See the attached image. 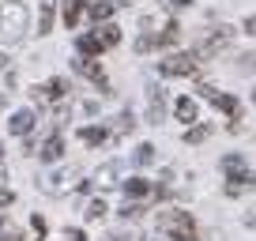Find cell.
<instances>
[{
	"label": "cell",
	"instance_id": "cell-6",
	"mask_svg": "<svg viewBox=\"0 0 256 241\" xmlns=\"http://www.w3.org/2000/svg\"><path fill=\"white\" fill-rule=\"evenodd\" d=\"M196 90H200V98H208L215 110H222L230 120H238V117H241V102H238L234 94H222V90H215L211 83H196Z\"/></svg>",
	"mask_w": 256,
	"mask_h": 241
},
{
	"label": "cell",
	"instance_id": "cell-11",
	"mask_svg": "<svg viewBox=\"0 0 256 241\" xmlns=\"http://www.w3.org/2000/svg\"><path fill=\"white\" fill-rule=\"evenodd\" d=\"M162 113H166V94H162V87H151V90H147V120L158 124Z\"/></svg>",
	"mask_w": 256,
	"mask_h": 241
},
{
	"label": "cell",
	"instance_id": "cell-15",
	"mask_svg": "<svg viewBox=\"0 0 256 241\" xmlns=\"http://www.w3.org/2000/svg\"><path fill=\"white\" fill-rule=\"evenodd\" d=\"M76 49H80V56H98L106 46H102V38H98V34H80Z\"/></svg>",
	"mask_w": 256,
	"mask_h": 241
},
{
	"label": "cell",
	"instance_id": "cell-28",
	"mask_svg": "<svg viewBox=\"0 0 256 241\" xmlns=\"http://www.w3.org/2000/svg\"><path fill=\"white\" fill-rule=\"evenodd\" d=\"M30 226H34V234H38V241L46 238V218H42V215H34V218H30Z\"/></svg>",
	"mask_w": 256,
	"mask_h": 241
},
{
	"label": "cell",
	"instance_id": "cell-25",
	"mask_svg": "<svg viewBox=\"0 0 256 241\" xmlns=\"http://www.w3.org/2000/svg\"><path fill=\"white\" fill-rule=\"evenodd\" d=\"M154 162V147L151 144H140L136 147V166H151Z\"/></svg>",
	"mask_w": 256,
	"mask_h": 241
},
{
	"label": "cell",
	"instance_id": "cell-19",
	"mask_svg": "<svg viewBox=\"0 0 256 241\" xmlns=\"http://www.w3.org/2000/svg\"><path fill=\"white\" fill-rule=\"evenodd\" d=\"M80 140H83V144H90V147H102L106 140H110V132H106V128H83Z\"/></svg>",
	"mask_w": 256,
	"mask_h": 241
},
{
	"label": "cell",
	"instance_id": "cell-17",
	"mask_svg": "<svg viewBox=\"0 0 256 241\" xmlns=\"http://www.w3.org/2000/svg\"><path fill=\"white\" fill-rule=\"evenodd\" d=\"M174 113H177V120L192 124V120H196V102H192V98H177V102H174Z\"/></svg>",
	"mask_w": 256,
	"mask_h": 241
},
{
	"label": "cell",
	"instance_id": "cell-36",
	"mask_svg": "<svg viewBox=\"0 0 256 241\" xmlns=\"http://www.w3.org/2000/svg\"><path fill=\"white\" fill-rule=\"evenodd\" d=\"M252 98H256V90H252Z\"/></svg>",
	"mask_w": 256,
	"mask_h": 241
},
{
	"label": "cell",
	"instance_id": "cell-20",
	"mask_svg": "<svg viewBox=\"0 0 256 241\" xmlns=\"http://www.w3.org/2000/svg\"><path fill=\"white\" fill-rule=\"evenodd\" d=\"M53 26V0H42V16H38V34H49Z\"/></svg>",
	"mask_w": 256,
	"mask_h": 241
},
{
	"label": "cell",
	"instance_id": "cell-7",
	"mask_svg": "<svg viewBox=\"0 0 256 241\" xmlns=\"http://www.w3.org/2000/svg\"><path fill=\"white\" fill-rule=\"evenodd\" d=\"M76 177H80V170H53V174L42 177V192L46 196H64L76 188Z\"/></svg>",
	"mask_w": 256,
	"mask_h": 241
},
{
	"label": "cell",
	"instance_id": "cell-16",
	"mask_svg": "<svg viewBox=\"0 0 256 241\" xmlns=\"http://www.w3.org/2000/svg\"><path fill=\"white\" fill-rule=\"evenodd\" d=\"M94 34L102 38L106 49H113V46L120 42V26H117V23H94Z\"/></svg>",
	"mask_w": 256,
	"mask_h": 241
},
{
	"label": "cell",
	"instance_id": "cell-10",
	"mask_svg": "<svg viewBox=\"0 0 256 241\" xmlns=\"http://www.w3.org/2000/svg\"><path fill=\"white\" fill-rule=\"evenodd\" d=\"M68 80H60V76H56V80H49V83H42V87H34V98H46V102H60L64 94H68Z\"/></svg>",
	"mask_w": 256,
	"mask_h": 241
},
{
	"label": "cell",
	"instance_id": "cell-31",
	"mask_svg": "<svg viewBox=\"0 0 256 241\" xmlns=\"http://www.w3.org/2000/svg\"><path fill=\"white\" fill-rule=\"evenodd\" d=\"M0 241H23V238H19L16 230H8V234H0Z\"/></svg>",
	"mask_w": 256,
	"mask_h": 241
},
{
	"label": "cell",
	"instance_id": "cell-26",
	"mask_svg": "<svg viewBox=\"0 0 256 241\" xmlns=\"http://www.w3.org/2000/svg\"><path fill=\"white\" fill-rule=\"evenodd\" d=\"M120 215H124V218H140V215H144V204H136V200L128 204L124 200V211H120Z\"/></svg>",
	"mask_w": 256,
	"mask_h": 241
},
{
	"label": "cell",
	"instance_id": "cell-34",
	"mask_svg": "<svg viewBox=\"0 0 256 241\" xmlns=\"http://www.w3.org/2000/svg\"><path fill=\"white\" fill-rule=\"evenodd\" d=\"M0 181H4V166H0Z\"/></svg>",
	"mask_w": 256,
	"mask_h": 241
},
{
	"label": "cell",
	"instance_id": "cell-27",
	"mask_svg": "<svg viewBox=\"0 0 256 241\" xmlns=\"http://www.w3.org/2000/svg\"><path fill=\"white\" fill-rule=\"evenodd\" d=\"M60 241H87V238H83L80 226H72V230H64V234H60Z\"/></svg>",
	"mask_w": 256,
	"mask_h": 241
},
{
	"label": "cell",
	"instance_id": "cell-13",
	"mask_svg": "<svg viewBox=\"0 0 256 241\" xmlns=\"http://www.w3.org/2000/svg\"><path fill=\"white\" fill-rule=\"evenodd\" d=\"M30 128H34V113H30V110H19V113H12V120H8V132H16V136H26Z\"/></svg>",
	"mask_w": 256,
	"mask_h": 241
},
{
	"label": "cell",
	"instance_id": "cell-18",
	"mask_svg": "<svg viewBox=\"0 0 256 241\" xmlns=\"http://www.w3.org/2000/svg\"><path fill=\"white\" fill-rule=\"evenodd\" d=\"M83 4H87V0H64V26H68V30H72V26L80 23Z\"/></svg>",
	"mask_w": 256,
	"mask_h": 241
},
{
	"label": "cell",
	"instance_id": "cell-9",
	"mask_svg": "<svg viewBox=\"0 0 256 241\" xmlns=\"http://www.w3.org/2000/svg\"><path fill=\"white\" fill-rule=\"evenodd\" d=\"M76 72H80V76H87V80L94 83V87L102 90V94H110V80H106L102 64H94L90 56H80V60H76Z\"/></svg>",
	"mask_w": 256,
	"mask_h": 241
},
{
	"label": "cell",
	"instance_id": "cell-14",
	"mask_svg": "<svg viewBox=\"0 0 256 241\" xmlns=\"http://www.w3.org/2000/svg\"><path fill=\"white\" fill-rule=\"evenodd\" d=\"M144 196H151V181L147 177H132L124 185V200H144Z\"/></svg>",
	"mask_w": 256,
	"mask_h": 241
},
{
	"label": "cell",
	"instance_id": "cell-23",
	"mask_svg": "<svg viewBox=\"0 0 256 241\" xmlns=\"http://www.w3.org/2000/svg\"><path fill=\"white\" fill-rule=\"evenodd\" d=\"M106 211H110V208H106L102 200H90V204H87V211H83V215H87L90 222H102V218H106Z\"/></svg>",
	"mask_w": 256,
	"mask_h": 241
},
{
	"label": "cell",
	"instance_id": "cell-3",
	"mask_svg": "<svg viewBox=\"0 0 256 241\" xmlns=\"http://www.w3.org/2000/svg\"><path fill=\"white\" fill-rule=\"evenodd\" d=\"M158 72L174 80H192L200 72V53H170L166 60H158Z\"/></svg>",
	"mask_w": 256,
	"mask_h": 241
},
{
	"label": "cell",
	"instance_id": "cell-22",
	"mask_svg": "<svg viewBox=\"0 0 256 241\" xmlns=\"http://www.w3.org/2000/svg\"><path fill=\"white\" fill-rule=\"evenodd\" d=\"M208 136H211V124H196V128L184 132V144H204Z\"/></svg>",
	"mask_w": 256,
	"mask_h": 241
},
{
	"label": "cell",
	"instance_id": "cell-1",
	"mask_svg": "<svg viewBox=\"0 0 256 241\" xmlns=\"http://www.w3.org/2000/svg\"><path fill=\"white\" fill-rule=\"evenodd\" d=\"M23 34H26V8L19 0H4L0 4V42L16 46V42H23Z\"/></svg>",
	"mask_w": 256,
	"mask_h": 241
},
{
	"label": "cell",
	"instance_id": "cell-24",
	"mask_svg": "<svg viewBox=\"0 0 256 241\" xmlns=\"http://www.w3.org/2000/svg\"><path fill=\"white\" fill-rule=\"evenodd\" d=\"M132 128H136V117H132V113H120L117 124H113V136H124V132H132Z\"/></svg>",
	"mask_w": 256,
	"mask_h": 241
},
{
	"label": "cell",
	"instance_id": "cell-12",
	"mask_svg": "<svg viewBox=\"0 0 256 241\" xmlns=\"http://www.w3.org/2000/svg\"><path fill=\"white\" fill-rule=\"evenodd\" d=\"M60 154H64V136H60V132H53V136H49L46 144H42L38 158H42V162H56Z\"/></svg>",
	"mask_w": 256,
	"mask_h": 241
},
{
	"label": "cell",
	"instance_id": "cell-2",
	"mask_svg": "<svg viewBox=\"0 0 256 241\" xmlns=\"http://www.w3.org/2000/svg\"><path fill=\"white\" fill-rule=\"evenodd\" d=\"M158 230L166 234L170 241H200L196 222H192L188 211H158Z\"/></svg>",
	"mask_w": 256,
	"mask_h": 241
},
{
	"label": "cell",
	"instance_id": "cell-21",
	"mask_svg": "<svg viewBox=\"0 0 256 241\" xmlns=\"http://www.w3.org/2000/svg\"><path fill=\"white\" fill-rule=\"evenodd\" d=\"M117 162H106V166L102 170H98V185H102V188H110V185H117V181H113V177H117Z\"/></svg>",
	"mask_w": 256,
	"mask_h": 241
},
{
	"label": "cell",
	"instance_id": "cell-30",
	"mask_svg": "<svg viewBox=\"0 0 256 241\" xmlns=\"http://www.w3.org/2000/svg\"><path fill=\"white\" fill-rule=\"evenodd\" d=\"M12 200H16V192H12V188H0V208H8Z\"/></svg>",
	"mask_w": 256,
	"mask_h": 241
},
{
	"label": "cell",
	"instance_id": "cell-35",
	"mask_svg": "<svg viewBox=\"0 0 256 241\" xmlns=\"http://www.w3.org/2000/svg\"><path fill=\"white\" fill-rule=\"evenodd\" d=\"M147 241H158V238H147Z\"/></svg>",
	"mask_w": 256,
	"mask_h": 241
},
{
	"label": "cell",
	"instance_id": "cell-29",
	"mask_svg": "<svg viewBox=\"0 0 256 241\" xmlns=\"http://www.w3.org/2000/svg\"><path fill=\"white\" fill-rule=\"evenodd\" d=\"M162 4H166V8H170V12H181V8H188L192 0H162Z\"/></svg>",
	"mask_w": 256,
	"mask_h": 241
},
{
	"label": "cell",
	"instance_id": "cell-4",
	"mask_svg": "<svg viewBox=\"0 0 256 241\" xmlns=\"http://www.w3.org/2000/svg\"><path fill=\"white\" fill-rule=\"evenodd\" d=\"M218 170L226 174V192L230 196H238L241 192V185L248 181V162H245V154H222V162H218Z\"/></svg>",
	"mask_w": 256,
	"mask_h": 241
},
{
	"label": "cell",
	"instance_id": "cell-5",
	"mask_svg": "<svg viewBox=\"0 0 256 241\" xmlns=\"http://www.w3.org/2000/svg\"><path fill=\"white\" fill-rule=\"evenodd\" d=\"M177 42H181V23L170 19V23L162 26V34H144V38L136 42V53H147V49H166V46H177Z\"/></svg>",
	"mask_w": 256,
	"mask_h": 241
},
{
	"label": "cell",
	"instance_id": "cell-33",
	"mask_svg": "<svg viewBox=\"0 0 256 241\" xmlns=\"http://www.w3.org/2000/svg\"><path fill=\"white\" fill-rule=\"evenodd\" d=\"M245 60H248V68H256V53H248V56H245Z\"/></svg>",
	"mask_w": 256,
	"mask_h": 241
},
{
	"label": "cell",
	"instance_id": "cell-32",
	"mask_svg": "<svg viewBox=\"0 0 256 241\" xmlns=\"http://www.w3.org/2000/svg\"><path fill=\"white\" fill-rule=\"evenodd\" d=\"M245 30H248V34H256V16H252V19H245Z\"/></svg>",
	"mask_w": 256,
	"mask_h": 241
},
{
	"label": "cell",
	"instance_id": "cell-8",
	"mask_svg": "<svg viewBox=\"0 0 256 241\" xmlns=\"http://www.w3.org/2000/svg\"><path fill=\"white\" fill-rule=\"evenodd\" d=\"M230 42H234V30H230V26H211V30L204 34V42H200V49H196V53H200V56L218 53V49L230 46Z\"/></svg>",
	"mask_w": 256,
	"mask_h": 241
}]
</instances>
